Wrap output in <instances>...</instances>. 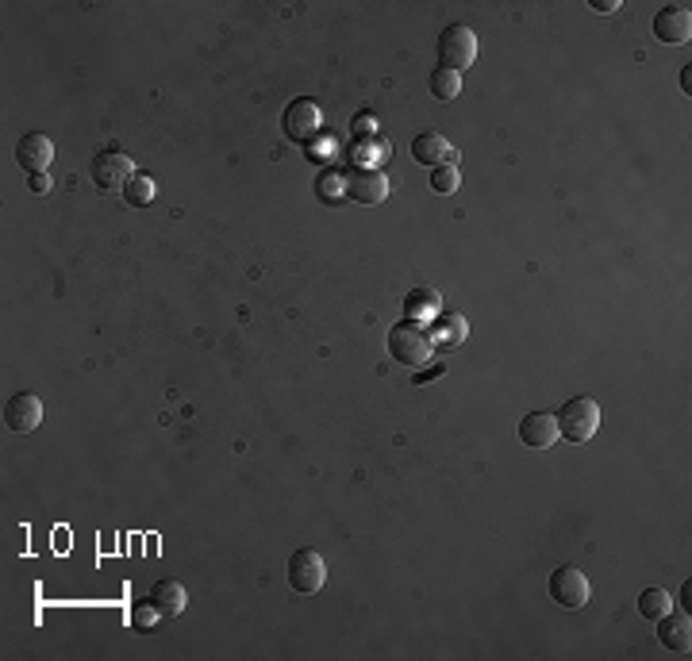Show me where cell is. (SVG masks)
I'll list each match as a JSON object with an SVG mask.
<instances>
[{"label":"cell","mask_w":692,"mask_h":661,"mask_svg":"<svg viewBox=\"0 0 692 661\" xmlns=\"http://www.w3.org/2000/svg\"><path fill=\"white\" fill-rule=\"evenodd\" d=\"M150 600L162 608L166 619H173V615H181L189 608V588L181 585V581H173V577H162L158 585L150 588Z\"/></svg>","instance_id":"2e32d148"},{"label":"cell","mask_w":692,"mask_h":661,"mask_svg":"<svg viewBox=\"0 0 692 661\" xmlns=\"http://www.w3.org/2000/svg\"><path fill=\"white\" fill-rule=\"evenodd\" d=\"M16 162H20L31 177H35V173H47L50 162H54V143H50V135H43V131H27L24 139L16 143Z\"/></svg>","instance_id":"7c38bea8"},{"label":"cell","mask_w":692,"mask_h":661,"mask_svg":"<svg viewBox=\"0 0 692 661\" xmlns=\"http://www.w3.org/2000/svg\"><path fill=\"white\" fill-rule=\"evenodd\" d=\"M669 608H673V596H669L666 588H646L643 596H639V615L643 619H662Z\"/></svg>","instance_id":"ffe728a7"},{"label":"cell","mask_w":692,"mask_h":661,"mask_svg":"<svg viewBox=\"0 0 692 661\" xmlns=\"http://www.w3.org/2000/svg\"><path fill=\"white\" fill-rule=\"evenodd\" d=\"M4 423H8V431H16V435L39 431V423H43V400H39L35 392H16V396L4 404Z\"/></svg>","instance_id":"9c48e42d"},{"label":"cell","mask_w":692,"mask_h":661,"mask_svg":"<svg viewBox=\"0 0 692 661\" xmlns=\"http://www.w3.org/2000/svg\"><path fill=\"white\" fill-rule=\"evenodd\" d=\"M320 127H323L320 100L297 97V100L285 104V116H281V131H285V139H293V143H312V139L320 135Z\"/></svg>","instance_id":"277c9868"},{"label":"cell","mask_w":692,"mask_h":661,"mask_svg":"<svg viewBox=\"0 0 692 661\" xmlns=\"http://www.w3.org/2000/svg\"><path fill=\"white\" fill-rule=\"evenodd\" d=\"M335 181H339V173H327L320 181V196L327 200V204H335L339 200V189H335Z\"/></svg>","instance_id":"603a6c76"},{"label":"cell","mask_w":692,"mask_h":661,"mask_svg":"<svg viewBox=\"0 0 692 661\" xmlns=\"http://www.w3.org/2000/svg\"><path fill=\"white\" fill-rule=\"evenodd\" d=\"M558 439H562L558 435V416H550V412H531L519 423V442L527 450H550Z\"/></svg>","instance_id":"4fadbf2b"},{"label":"cell","mask_w":692,"mask_h":661,"mask_svg":"<svg viewBox=\"0 0 692 661\" xmlns=\"http://www.w3.org/2000/svg\"><path fill=\"white\" fill-rule=\"evenodd\" d=\"M619 8V0H600V4H596V12H616Z\"/></svg>","instance_id":"484cf974"},{"label":"cell","mask_w":692,"mask_h":661,"mask_svg":"<svg viewBox=\"0 0 692 661\" xmlns=\"http://www.w3.org/2000/svg\"><path fill=\"white\" fill-rule=\"evenodd\" d=\"M550 600L558 608H566V612H577V608H585L593 600V585H589V577L577 565H562V569L550 573Z\"/></svg>","instance_id":"5b68a950"},{"label":"cell","mask_w":692,"mask_h":661,"mask_svg":"<svg viewBox=\"0 0 692 661\" xmlns=\"http://www.w3.org/2000/svg\"><path fill=\"white\" fill-rule=\"evenodd\" d=\"M654 35L669 43V47H681L692 39V12L685 4H666L658 16H654Z\"/></svg>","instance_id":"30bf717a"},{"label":"cell","mask_w":692,"mask_h":661,"mask_svg":"<svg viewBox=\"0 0 692 661\" xmlns=\"http://www.w3.org/2000/svg\"><path fill=\"white\" fill-rule=\"evenodd\" d=\"M658 638L673 654H689L692 650V619L689 612H666L658 619Z\"/></svg>","instance_id":"5bb4252c"},{"label":"cell","mask_w":692,"mask_h":661,"mask_svg":"<svg viewBox=\"0 0 692 661\" xmlns=\"http://www.w3.org/2000/svg\"><path fill=\"white\" fill-rule=\"evenodd\" d=\"M439 300H443V296L435 293V289H412V293H408V300H404L408 319L423 316V312H435V316H439Z\"/></svg>","instance_id":"44dd1931"},{"label":"cell","mask_w":692,"mask_h":661,"mask_svg":"<svg viewBox=\"0 0 692 661\" xmlns=\"http://www.w3.org/2000/svg\"><path fill=\"white\" fill-rule=\"evenodd\" d=\"M458 185H462L458 166H439V170H431V189H435V193H458Z\"/></svg>","instance_id":"7402d4cb"},{"label":"cell","mask_w":692,"mask_h":661,"mask_svg":"<svg viewBox=\"0 0 692 661\" xmlns=\"http://www.w3.org/2000/svg\"><path fill=\"white\" fill-rule=\"evenodd\" d=\"M600 431V408L593 396H573L558 412V435L566 442H589Z\"/></svg>","instance_id":"3957f363"},{"label":"cell","mask_w":692,"mask_h":661,"mask_svg":"<svg viewBox=\"0 0 692 661\" xmlns=\"http://www.w3.org/2000/svg\"><path fill=\"white\" fill-rule=\"evenodd\" d=\"M412 158L420 162V166H431V170H439V166H458V150L450 147V139L439 135V131H423L412 139Z\"/></svg>","instance_id":"8fae6325"},{"label":"cell","mask_w":692,"mask_h":661,"mask_svg":"<svg viewBox=\"0 0 692 661\" xmlns=\"http://www.w3.org/2000/svg\"><path fill=\"white\" fill-rule=\"evenodd\" d=\"M431 97L435 100H454L462 93V74H454V70H443V66H435V74H431Z\"/></svg>","instance_id":"d6986e66"},{"label":"cell","mask_w":692,"mask_h":661,"mask_svg":"<svg viewBox=\"0 0 692 661\" xmlns=\"http://www.w3.org/2000/svg\"><path fill=\"white\" fill-rule=\"evenodd\" d=\"M162 619H166V615H162V608H158L154 600H139V604L131 608V627H135L139 635L158 631V627H162Z\"/></svg>","instance_id":"ac0fdd59"},{"label":"cell","mask_w":692,"mask_h":661,"mask_svg":"<svg viewBox=\"0 0 692 661\" xmlns=\"http://www.w3.org/2000/svg\"><path fill=\"white\" fill-rule=\"evenodd\" d=\"M689 81H692V70H689V66H685V74H681V89H685V93H692V89H689Z\"/></svg>","instance_id":"4316f807"},{"label":"cell","mask_w":692,"mask_h":661,"mask_svg":"<svg viewBox=\"0 0 692 661\" xmlns=\"http://www.w3.org/2000/svg\"><path fill=\"white\" fill-rule=\"evenodd\" d=\"M120 193H124L127 208H147L150 200H154V177H150V173H143V170H135V177L127 181Z\"/></svg>","instance_id":"e0dca14e"},{"label":"cell","mask_w":692,"mask_h":661,"mask_svg":"<svg viewBox=\"0 0 692 661\" xmlns=\"http://www.w3.org/2000/svg\"><path fill=\"white\" fill-rule=\"evenodd\" d=\"M289 585L293 592L300 596H312V592H320L327 585V562H323L316 550H297L293 558H289Z\"/></svg>","instance_id":"52a82bcc"},{"label":"cell","mask_w":692,"mask_h":661,"mask_svg":"<svg viewBox=\"0 0 692 661\" xmlns=\"http://www.w3.org/2000/svg\"><path fill=\"white\" fill-rule=\"evenodd\" d=\"M27 189H31V193H47V189H50V177H47V173H35V177L27 181Z\"/></svg>","instance_id":"cb8c5ba5"},{"label":"cell","mask_w":692,"mask_h":661,"mask_svg":"<svg viewBox=\"0 0 692 661\" xmlns=\"http://www.w3.org/2000/svg\"><path fill=\"white\" fill-rule=\"evenodd\" d=\"M427 335H431V346H435V350H454V346L466 343L470 323L458 316V312H439L435 323L427 327Z\"/></svg>","instance_id":"9a60e30c"},{"label":"cell","mask_w":692,"mask_h":661,"mask_svg":"<svg viewBox=\"0 0 692 661\" xmlns=\"http://www.w3.org/2000/svg\"><path fill=\"white\" fill-rule=\"evenodd\" d=\"M389 354H393V362L408 369H420L423 362H431L435 346H431V335H427L420 319H400L396 323L389 331Z\"/></svg>","instance_id":"6da1fadb"},{"label":"cell","mask_w":692,"mask_h":661,"mask_svg":"<svg viewBox=\"0 0 692 661\" xmlns=\"http://www.w3.org/2000/svg\"><path fill=\"white\" fill-rule=\"evenodd\" d=\"M89 177H93V185L97 189H124L127 181L135 177V162H131V154L120 147H108L100 150L97 158H93V166H89Z\"/></svg>","instance_id":"8992f818"},{"label":"cell","mask_w":692,"mask_h":661,"mask_svg":"<svg viewBox=\"0 0 692 661\" xmlns=\"http://www.w3.org/2000/svg\"><path fill=\"white\" fill-rule=\"evenodd\" d=\"M346 196L354 204H366V208H377L389 200V177L381 170H370V166H358V170L346 173Z\"/></svg>","instance_id":"ba28073f"},{"label":"cell","mask_w":692,"mask_h":661,"mask_svg":"<svg viewBox=\"0 0 692 661\" xmlns=\"http://www.w3.org/2000/svg\"><path fill=\"white\" fill-rule=\"evenodd\" d=\"M443 362H435V366L431 369H423V373H416V381H431V377H439V373H443Z\"/></svg>","instance_id":"d4e9b609"},{"label":"cell","mask_w":692,"mask_h":661,"mask_svg":"<svg viewBox=\"0 0 692 661\" xmlns=\"http://www.w3.org/2000/svg\"><path fill=\"white\" fill-rule=\"evenodd\" d=\"M439 66L443 70H454V74H462V70H470L473 62H477V35H473L470 24H446L439 31Z\"/></svg>","instance_id":"7a4b0ae2"}]
</instances>
